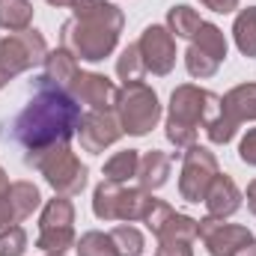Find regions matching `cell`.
<instances>
[{"label":"cell","mask_w":256,"mask_h":256,"mask_svg":"<svg viewBox=\"0 0 256 256\" xmlns=\"http://www.w3.org/2000/svg\"><path fill=\"white\" fill-rule=\"evenodd\" d=\"M36 86H39L36 96L15 116V126H12L15 140L27 149V161L45 149L68 146V140L78 134L84 120L80 104L72 98V92L51 86L45 80H36Z\"/></svg>","instance_id":"obj_1"},{"label":"cell","mask_w":256,"mask_h":256,"mask_svg":"<svg viewBox=\"0 0 256 256\" xmlns=\"http://www.w3.org/2000/svg\"><path fill=\"white\" fill-rule=\"evenodd\" d=\"M122 9L108 0H74L72 18L60 30V42L66 51H72L78 60L102 63L116 51L120 33H122Z\"/></svg>","instance_id":"obj_2"},{"label":"cell","mask_w":256,"mask_h":256,"mask_svg":"<svg viewBox=\"0 0 256 256\" xmlns=\"http://www.w3.org/2000/svg\"><path fill=\"white\" fill-rule=\"evenodd\" d=\"M220 110V96L194 86V84H182L173 90L170 96V110H167V140L176 149H191L196 143V131L200 126L206 128Z\"/></svg>","instance_id":"obj_3"},{"label":"cell","mask_w":256,"mask_h":256,"mask_svg":"<svg viewBox=\"0 0 256 256\" xmlns=\"http://www.w3.org/2000/svg\"><path fill=\"white\" fill-rule=\"evenodd\" d=\"M114 114L120 116V126H122L126 134L143 137V134H149L152 128L158 126V120H161L158 92H155L152 86H146L143 80H140V84H126V86L116 92Z\"/></svg>","instance_id":"obj_4"},{"label":"cell","mask_w":256,"mask_h":256,"mask_svg":"<svg viewBox=\"0 0 256 256\" xmlns=\"http://www.w3.org/2000/svg\"><path fill=\"white\" fill-rule=\"evenodd\" d=\"M155 196L143 188H122L116 182H102L92 194V212L98 220H122L134 224L143 220L152 208Z\"/></svg>","instance_id":"obj_5"},{"label":"cell","mask_w":256,"mask_h":256,"mask_svg":"<svg viewBox=\"0 0 256 256\" xmlns=\"http://www.w3.org/2000/svg\"><path fill=\"white\" fill-rule=\"evenodd\" d=\"M27 164H33L60 196H74L86 188V164H80V158L68 146L45 149V152L33 155Z\"/></svg>","instance_id":"obj_6"},{"label":"cell","mask_w":256,"mask_h":256,"mask_svg":"<svg viewBox=\"0 0 256 256\" xmlns=\"http://www.w3.org/2000/svg\"><path fill=\"white\" fill-rule=\"evenodd\" d=\"M74 206L68 196H54L45 202L39 218V236L36 248L42 254H66L74 248Z\"/></svg>","instance_id":"obj_7"},{"label":"cell","mask_w":256,"mask_h":256,"mask_svg":"<svg viewBox=\"0 0 256 256\" xmlns=\"http://www.w3.org/2000/svg\"><path fill=\"white\" fill-rule=\"evenodd\" d=\"M45 57H48V42L39 30H21L0 39V68L9 72L12 78L42 66Z\"/></svg>","instance_id":"obj_8"},{"label":"cell","mask_w":256,"mask_h":256,"mask_svg":"<svg viewBox=\"0 0 256 256\" xmlns=\"http://www.w3.org/2000/svg\"><path fill=\"white\" fill-rule=\"evenodd\" d=\"M182 155H185V158H182L179 194H182V200H188V202H202L208 185H212L214 176L220 173V170H218V158H214V152H208L206 146H196V143H194L191 149H185Z\"/></svg>","instance_id":"obj_9"},{"label":"cell","mask_w":256,"mask_h":256,"mask_svg":"<svg viewBox=\"0 0 256 256\" xmlns=\"http://www.w3.org/2000/svg\"><path fill=\"white\" fill-rule=\"evenodd\" d=\"M196 238H202L206 250L212 256H236L244 244L254 242V232L242 224H226L220 218H202L196 220Z\"/></svg>","instance_id":"obj_10"},{"label":"cell","mask_w":256,"mask_h":256,"mask_svg":"<svg viewBox=\"0 0 256 256\" xmlns=\"http://www.w3.org/2000/svg\"><path fill=\"white\" fill-rule=\"evenodd\" d=\"M137 48H140V57L146 72L164 78L173 72L176 66V36L164 27V24H149L140 39H137Z\"/></svg>","instance_id":"obj_11"},{"label":"cell","mask_w":256,"mask_h":256,"mask_svg":"<svg viewBox=\"0 0 256 256\" xmlns=\"http://www.w3.org/2000/svg\"><path fill=\"white\" fill-rule=\"evenodd\" d=\"M126 131L120 126V116L114 110H90L84 114L80 128H78V137H80V146L92 155L104 152L108 146H114Z\"/></svg>","instance_id":"obj_12"},{"label":"cell","mask_w":256,"mask_h":256,"mask_svg":"<svg viewBox=\"0 0 256 256\" xmlns=\"http://www.w3.org/2000/svg\"><path fill=\"white\" fill-rule=\"evenodd\" d=\"M68 92H72V98H74L78 104H86L90 110H114L120 90L114 86L110 78H104V74H98V72H80V74L72 80Z\"/></svg>","instance_id":"obj_13"},{"label":"cell","mask_w":256,"mask_h":256,"mask_svg":"<svg viewBox=\"0 0 256 256\" xmlns=\"http://www.w3.org/2000/svg\"><path fill=\"white\" fill-rule=\"evenodd\" d=\"M202 202H206V208H208L212 218L226 220V218H232V214L242 208V191H238V185H236L230 176L218 173L214 182L208 185V191H206V200H202Z\"/></svg>","instance_id":"obj_14"},{"label":"cell","mask_w":256,"mask_h":256,"mask_svg":"<svg viewBox=\"0 0 256 256\" xmlns=\"http://www.w3.org/2000/svg\"><path fill=\"white\" fill-rule=\"evenodd\" d=\"M220 114L242 126V122H256V84H238L220 98Z\"/></svg>","instance_id":"obj_15"},{"label":"cell","mask_w":256,"mask_h":256,"mask_svg":"<svg viewBox=\"0 0 256 256\" xmlns=\"http://www.w3.org/2000/svg\"><path fill=\"white\" fill-rule=\"evenodd\" d=\"M45 74L39 78V80H45V84H51V86H60L68 92V86H72V80L80 74V66H78V57L72 54V51H66L63 45L60 48H54V51H48V57H45Z\"/></svg>","instance_id":"obj_16"},{"label":"cell","mask_w":256,"mask_h":256,"mask_svg":"<svg viewBox=\"0 0 256 256\" xmlns=\"http://www.w3.org/2000/svg\"><path fill=\"white\" fill-rule=\"evenodd\" d=\"M167 179H170V155H167V152L152 149V152L140 155L137 182H140L143 191H158V188L167 185Z\"/></svg>","instance_id":"obj_17"},{"label":"cell","mask_w":256,"mask_h":256,"mask_svg":"<svg viewBox=\"0 0 256 256\" xmlns=\"http://www.w3.org/2000/svg\"><path fill=\"white\" fill-rule=\"evenodd\" d=\"M9 202H12V212H15V220H27L39 206H42V194L33 182H12L9 185Z\"/></svg>","instance_id":"obj_18"},{"label":"cell","mask_w":256,"mask_h":256,"mask_svg":"<svg viewBox=\"0 0 256 256\" xmlns=\"http://www.w3.org/2000/svg\"><path fill=\"white\" fill-rule=\"evenodd\" d=\"M33 21V3L30 0H0V27L9 33L30 30Z\"/></svg>","instance_id":"obj_19"},{"label":"cell","mask_w":256,"mask_h":256,"mask_svg":"<svg viewBox=\"0 0 256 256\" xmlns=\"http://www.w3.org/2000/svg\"><path fill=\"white\" fill-rule=\"evenodd\" d=\"M137 164H140V152L137 149H122L114 158H108L104 164V182H116L126 185L128 179H137Z\"/></svg>","instance_id":"obj_20"},{"label":"cell","mask_w":256,"mask_h":256,"mask_svg":"<svg viewBox=\"0 0 256 256\" xmlns=\"http://www.w3.org/2000/svg\"><path fill=\"white\" fill-rule=\"evenodd\" d=\"M232 39H236V48L244 57H256V6H248L236 15Z\"/></svg>","instance_id":"obj_21"},{"label":"cell","mask_w":256,"mask_h":256,"mask_svg":"<svg viewBox=\"0 0 256 256\" xmlns=\"http://www.w3.org/2000/svg\"><path fill=\"white\" fill-rule=\"evenodd\" d=\"M200 24H202V18H200V12L191 9V6H173L170 12H167V30L176 36V39H194V33L200 30Z\"/></svg>","instance_id":"obj_22"},{"label":"cell","mask_w":256,"mask_h":256,"mask_svg":"<svg viewBox=\"0 0 256 256\" xmlns=\"http://www.w3.org/2000/svg\"><path fill=\"white\" fill-rule=\"evenodd\" d=\"M191 42L196 45V48L208 51L212 57H218L220 63L226 60V36H224V30H220L218 24H212V21H202V24H200V30L194 33Z\"/></svg>","instance_id":"obj_23"},{"label":"cell","mask_w":256,"mask_h":256,"mask_svg":"<svg viewBox=\"0 0 256 256\" xmlns=\"http://www.w3.org/2000/svg\"><path fill=\"white\" fill-rule=\"evenodd\" d=\"M74 250H78V256H120L114 238H110V232H98V230L84 232L74 242Z\"/></svg>","instance_id":"obj_24"},{"label":"cell","mask_w":256,"mask_h":256,"mask_svg":"<svg viewBox=\"0 0 256 256\" xmlns=\"http://www.w3.org/2000/svg\"><path fill=\"white\" fill-rule=\"evenodd\" d=\"M116 74L126 84H140L146 78V66H143V57H140V48L137 45H128L126 51L116 57Z\"/></svg>","instance_id":"obj_25"},{"label":"cell","mask_w":256,"mask_h":256,"mask_svg":"<svg viewBox=\"0 0 256 256\" xmlns=\"http://www.w3.org/2000/svg\"><path fill=\"white\" fill-rule=\"evenodd\" d=\"M185 68H188V74L191 78H200V80H206V78H212V74H218V68H220V60L218 57H212L208 51H202V48H196V45H188V51H185Z\"/></svg>","instance_id":"obj_26"},{"label":"cell","mask_w":256,"mask_h":256,"mask_svg":"<svg viewBox=\"0 0 256 256\" xmlns=\"http://www.w3.org/2000/svg\"><path fill=\"white\" fill-rule=\"evenodd\" d=\"M110 238H114L116 254L120 256H140L143 254V248H146L143 232H140L137 226H131V224H120V226H114V230H110Z\"/></svg>","instance_id":"obj_27"},{"label":"cell","mask_w":256,"mask_h":256,"mask_svg":"<svg viewBox=\"0 0 256 256\" xmlns=\"http://www.w3.org/2000/svg\"><path fill=\"white\" fill-rule=\"evenodd\" d=\"M27 250V232L21 226L0 230V256H24Z\"/></svg>","instance_id":"obj_28"},{"label":"cell","mask_w":256,"mask_h":256,"mask_svg":"<svg viewBox=\"0 0 256 256\" xmlns=\"http://www.w3.org/2000/svg\"><path fill=\"white\" fill-rule=\"evenodd\" d=\"M236 131H238V126H236V122H230V120H226L220 110H218V116H214V120L206 126L208 140H212V143H218V146H226V143L236 137Z\"/></svg>","instance_id":"obj_29"},{"label":"cell","mask_w":256,"mask_h":256,"mask_svg":"<svg viewBox=\"0 0 256 256\" xmlns=\"http://www.w3.org/2000/svg\"><path fill=\"white\" fill-rule=\"evenodd\" d=\"M238 158H242L244 164L256 167V128H250V131L242 137V143H238Z\"/></svg>","instance_id":"obj_30"},{"label":"cell","mask_w":256,"mask_h":256,"mask_svg":"<svg viewBox=\"0 0 256 256\" xmlns=\"http://www.w3.org/2000/svg\"><path fill=\"white\" fill-rule=\"evenodd\" d=\"M155 256H194L191 242H158Z\"/></svg>","instance_id":"obj_31"},{"label":"cell","mask_w":256,"mask_h":256,"mask_svg":"<svg viewBox=\"0 0 256 256\" xmlns=\"http://www.w3.org/2000/svg\"><path fill=\"white\" fill-rule=\"evenodd\" d=\"M206 9L218 12V15H226V12H236L238 9V0H200Z\"/></svg>","instance_id":"obj_32"},{"label":"cell","mask_w":256,"mask_h":256,"mask_svg":"<svg viewBox=\"0 0 256 256\" xmlns=\"http://www.w3.org/2000/svg\"><path fill=\"white\" fill-rule=\"evenodd\" d=\"M9 224H15V212H12L9 194H0V230H6Z\"/></svg>","instance_id":"obj_33"},{"label":"cell","mask_w":256,"mask_h":256,"mask_svg":"<svg viewBox=\"0 0 256 256\" xmlns=\"http://www.w3.org/2000/svg\"><path fill=\"white\" fill-rule=\"evenodd\" d=\"M248 208H250V212L256 214V179L250 182V185H248Z\"/></svg>","instance_id":"obj_34"},{"label":"cell","mask_w":256,"mask_h":256,"mask_svg":"<svg viewBox=\"0 0 256 256\" xmlns=\"http://www.w3.org/2000/svg\"><path fill=\"white\" fill-rule=\"evenodd\" d=\"M236 256H256V238L250 242V244H244V248H242Z\"/></svg>","instance_id":"obj_35"},{"label":"cell","mask_w":256,"mask_h":256,"mask_svg":"<svg viewBox=\"0 0 256 256\" xmlns=\"http://www.w3.org/2000/svg\"><path fill=\"white\" fill-rule=\"evenodd\" d=\"M0 194H9V176L3 167H0Z\"/></svg>","instance_id":"obj_36"},{"label":"cell","mask_w":256,"mask_h":256,"mask_svg":"<svg viewBox=\"0 0 256 256\" xmlns=\"http://www.w3.org/2000/svg\"><path fill=\"white\" fill-rule=\"evenodd\" d=\"M9 80H12V74H9V72H3V68H0V90H3V86H6V84H9Z\"/></svg>","instance_id":"obj_37"},{"label":"cell","mask_w":256,"mask_h":256,"mask_svg":"<svg viewBox=\"0 0 256 256\" xmlns=\"http://www.w3.org/2000/svg\"><path fill=\"white\" fill-rule=\"evenodd\" d=\"M48 3H51V6H72L74 0H48Z\"/></svg>","instance_id":"obj_38"},{"label":"cell","mask_w":256,"mask_h":256,"mask_svg":"<svg viewBox=\"0 0 256 256\" xmlns=\"http://www.w3.org/2000/svg\"><path fill=\"white\" fill-rule=\"evenodd\" d=\"M45 256H63V254H45Z\"/></svg>","instance_id":"obj_39"}]
</instances>
